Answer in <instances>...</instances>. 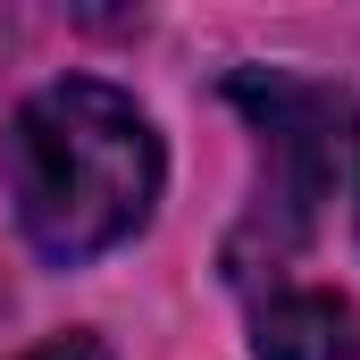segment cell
<instances>
[{
	"label": "cell",
	"instance_id": "6da1fadb",
	"mask_svg": "<svg viewBox=\"0 0 360 360\" xmlns=\"http://www.w3.org/2000/svg\"><path fill=\"white\" fill-rule=\"evenodd\" d=\"M0 176H8L25 243L59 269H84L101 252H117L126 235H143L168 160L134 92L101 76H59L8 117Z\"/></svg>",
	"mask_w": 360,
	"mask_h": 360
},
{
	"label": "cell",
	"instance_id": "7a4b0ae2",
	"mask_svg": "<svg viewBox=\"0 0 360 360\" xmlns=\"http://www.w3.org/2000/svg\"><path fill=\"white\" fill-rule=\"evenodd\" d=\"M226 101L252 117L260 134V193L226 243V276H260L276 260H293L319 226V210L335 201V184L360 160V101L335 84H302L276 68H243Z\"/></svg>",
	"mask_w": 360,
	"mask_h": 360
},
{
	"label": "cell",
	"instance_id": "277c9868",
	"mask_svg": "<svg viewBox=\"0 0 360 360\" xmlns=\"http://www.w3.org/2000/svg\"><path fill=\"white\" fill-rule=\"evenodd\" d=\"M25 360H109V352H101L92 335H59V344H34Z\"/></svg>",
	"mask_w": 360,
	"mask_h": 360
},
{
	"label": "cell",
	"instance_id": "3957f363",
	"mask_svg": "<svg viewBox=\"0 0 360 360\" xmlns=\"http://www.w3.org/2000/svg\"><path fill=\"white\" fill-rule=\"evenodd\" d=\"M252 352L260 360H360V310L344 293L319 285H285L252 319Z\"/></svg>",
	"mask_w": 360,
	"mask_h": 360
}]
</instances>
